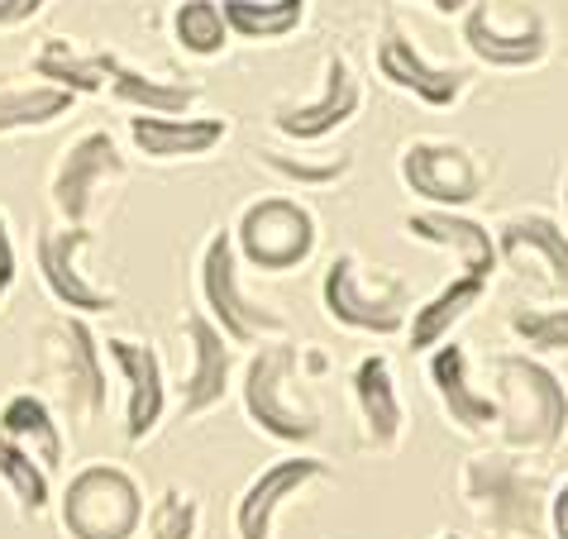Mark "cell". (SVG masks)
<instances>
[{
    "instance_id": "obj_1",
    "label": "cell",
    "mask_w": 568,
    "mask_h": 539,
    "mask_svg": "<svg viewBox=\"0 0 568 539\" xmlns=\"http://www.w3.org/2000/svg\"><path fill=\"white\" fill-rule=\"evenodd\" d=\"M497 396V430L507 454H555L568 439V387L545 358L507 348L487 363Z\"/></svg>"
},
{
    "instance_id": "obj_2",
    "label": "cell",
    "mask_w": 568,
    "mask_h": 539,
    "mask_svg": "<svg viewBox=\"0 0 568 539\" xmlns=\"http://www.w3.org/2000/svg\"><path fill=\"white\" fill-rule=\"evenodd\" d=\"M29 348H34V377L49 387L62 416L77 430L97 425L110 406V377H105V344L91 335V325L68 311L49 315L34 329Z\"/></svg>"
},
{
    "instance_id": "obj_3",
    "label": "cell",
    "mask_w": 568,
    "mask_h": 539,
    "mask_svg": "<svg viewBox=\"0 0 568 539\" xmlns=\"http://www.w3.org/2000/svg\"><path fill=\"white\" fill-rule=\"evenodd\" d=\"M302 387V344H292L287 335L258 344L240 377V406L248 425L277 444H311L321 435V406Z\"/></svg>"
},
{
    "instance_id": "obj_4",
    "label": "cell",
    "mask_w": 568,
    "mask_h": 539,
    "mask_svg": "<svg viewBox=\"0 0 568 539\" xmlns=\"http://www.w3.org/2000/svg\"><path fill=\"white\" fill-rule=\"evenodd\" d=\"M459 497L493 539H540L549 520V491L507 449L468 454L459 464Z\"/></svg>"
},
{
    "instance_id": "obj_5",
    "label": "cell",
    "mask_w": 568,
    "mask_h": 539,
    "mask_svg": "<svg viewBox=\"0 0 568 539\" xmlns=\"http://www.w3.org/2000/svg\"><path fill=\"white\" fill-rule=\"evenodd\" d=\"M58 526L68 539H139L149 526V497L130 468L87 464L62 487Z\"/></svg>"
},
{
    "instance_id": "obj_6",
    "label": "cell",
    "mask_w": 568,
    "mask_h": 539,
    "mask_svg": "<svg viewBox=\"0 0 568 539\" xmlns=\"http://www.w3.org/2000/svg\"><path fill=\"white\" fill-rule=\"evenodd\" d=\"M196 292H201V315L225 335L234 348H258L267 339H282L287 325H282L277 311H267L263 301H254L240 282V253H234V234L215 230L206 244H201L196 258Z\"/></svg>"
},
{
    "instance_id": "obj_7",
    "label": "cell",
    "mask_w": 568,
    "mask_h": 539,
    "mask_svg": "<svg viewBox=\"0 0 568 539\" xmlns=\"http://www.w3.org/2000/svg\"><path fill=\"white\" fill-rule=\"evenodd\" d=\"M321 306L339 329L354 335H397L412 321V287L397 273H368L354 253L329 258L321 277Z\"/></svg>"
},
{
    "instance_id": "obj_8",
    "label": "cell",
    "mask_w": 568,
    "mask_h": 539,
    "mask_svg": "<svg viewBox=\"0 0 568 539\" xmlns=\"http://www.w3.org/2000/svg\"><path fill=\"white\" fill-rule=\"evenodd\" d=\"M234 253L254 273H292L315 253V215L292 196H258L234 220Z\"/></svg>"
},
{
    "instance_id": "obj_9",
    "label": "cell",
    "mask_w": 568,
    "mask_h": 539,
    "mask_svg": "<svg viewBox=\"0 0 568 539\" xmlns=\"http://www.w3.org/2000/svg\"><path fill=\"white\" fill-rule=\"evenodd\" d=\"M397 172L406 192L425 201L430 211H464L487 186L478 153L459 144V139H406Z\"/></svg>"
},
{
    "instance_id": "obj_10",
    "label": "cell",
    "mask_w": 568,
    "mask_h": 539,
    "mask_svg": "<svg viewBox=\"0 0 568 539\" xmlns=\"http://www.w3.org/2000/svg\"><path fill=\"white\" fill-rule=\"evenodd\" d=\"M130 163L120 157V144L110 139L105 130H87L82 139H72L62 149L53 177H49V196H53V211L68 220V225H87L91 215V201L105 182H120Z\"/></svg>"
},
{
    "instance_id": "obj_11",
    "label": "cell",
    "mask_w": 568,
    "mask_h": 539,
    "mask_svg": "<svg viewBox=\"0 0 568 539\" xmlns=\"http://www.w3.org/2000/svg\"><path fill=\"white\" fill-rule=\"evenodd\" d=\"M329 478H335V468L315 454L273 458V464L240 491V501H234V539H273L282 506H287L292 497H302L306 487L329 482Z\"/></svg>"
},
{
    "instance_id": "obj_12",
    "label": "cell",
    "mask_w": 568,
    "mask_h": 539,
    "mask_svg": "<svg viewBox=\"0 0 568 539\" xmlns=\"http://www.w3.org/2000/svg\"><path fill=\"white\" fill-rule=\"evenodd\" d=\"M182 339H186V368L178 383V416L201 420L230 396L234 383V344L220 335L201 311L182 315Z\"/></svg>"
},
{
    "instance_id": "obj_13",
    "label": "cell",
    "mask_w": 568,
    "mask_h": 539,
    "mask_svg": "<svg viewBox=\"0 0 568 539\" xmlns=\"http://www.w3.org/2000/svg\"><path fill=\"white\" fill-rule=\"evenodd\" d=\"M91 248V230L87 225H58V230H43L34 240V263H39V277H43V292L68 315H101V311H115V292L97 287L87 273H82V253Z\"/></svg>"
},
{
    "instance_id": "obj_14",
    "label": "cell",
    "mask_w": 568,
    "mask_h": 539,
    "mask_svg": "<svg viewBox=\"0 0 568 539\" xmlns=\"http://www.w3.org/2000/svg\"><path fill=\"white\" fill-rule=\"evenodd\" d=\"M363 105V87L354 68L344 62L339 53L325 58V82L315 91L311 101H277L273 105V130L282 139H292V144H321L335 130H344Z\"/></svg>"
},
{
    "instance_id": "obj_15",
    "label": "cell",
    "mask_w": 568,
    "mask_h": 539,
    "mask_svg": "<svg viewBox=\"0 0 568 539\" xmlns=\"http://www.w3.org/2000/svg\"><path fill=\"white\" fill-rule=\"evenodd\" d=\"M373 62H377V72H383V82H392L397 91L416 96L420 105H430V110L459 105L464 91H468V72H464V68H445V62H430V58L416 49V39L406 34V29H397V24H387L383 34H377Z\"/></svg>"
},
{
    "instance_id": "obj_16",
    "label": "cell",
    "mask_w": 568,
    "mask_h": 539,
    "mask_svg": "<svg viewBox=\"0 0 568 539\" xmlns=\"http://www.w3.org/2000/svg\"><path fill=\"white\" fill-rule=\"evenodd\" d=\"M459 34L468 43V53L497 72H526V68H540L549 58V24L535 6L526 10L520 29H501L493 20V0H473V6L459 14Z\"/></svg>"
},
{
    "instance_id": "obj_17",
    "label": "cell",
    "mask_w": 568,
    "mask_h": 539,
    "mask_svg": "<svg viewBox=\"0 0 568 539\" xmlns=\"http://www.w3.org/2000/svg\"><path fill=\"white\" fill-rule=\"evenodd\" d=\"M105 358L124 383V444H144L158 435V425L168 416V377L163 363L149 344L110 335L105 339Z\"/></svg>"
},
{
    "instance_id": "obj_18",
    "label": "cell",
    "mask_w": 568,
    "mask_h": 539,
    "mask_svg": "<svg viewBox=\"0 0 568 539\" xmlns=\"http://www.w3.org/2000/svg\"><path fill=\"white\" fill-rule=\"evenodd\" d=\"M430 373V387H435V401L445 410V420L454 425L459 435H487L497 430L501 410H497V396L483 391L473 383V363H468V348L459 339H445L425 363Z\"/></svg>"
},
{
    "instance_id": "obj_19",
    "label": "cell",
    "mask_w": 568,
    "mask_h": 539,
    "mask_svg": "<svg viewBox=\"0 0 568 539\" xmlns=\"http://www.w3.org/2000/svg\"><path fill=\"white\" fill-rule=\"evenodd\" d=\"M354 406L363 425V449L373 454H397L406 439V406L397 391V373H392L387 354H363L354 363Z\"/></svg>"
},
{
    "instance_id": "obj_20",
    "label": "cell",
    "mask_w": 568,
    "mask_h": 539,
    "mask_svg": "<svg viewBox=\"0 0 568 539\" xmlns=\"http://www.w3.org/2000/svg\"><path fill=\"white\" fill-rule=\"evenodd\" d=\"M406 234L425 248L449 253L459 273H478V277L493 282L497 267H501L497 234L487 225H478L473 215H464V211H430V205H420V211L406 215Z\"/></svg>"
},
{
    "instance_id": "obj_21",
    "label": "cell",
    "mask_w": 568,
    "mask_h": 539,
    "mask_svg": "<svg viewBox=\"0 0 568 539\" xmlns=\"http://www.w3.org/2000/svg\"><path fill=\"white\" fill-rule=\"evenodd\" d=\"M501 263H535L549 282V292L568 301V230L545 211H516L497 225Z\"/></svg>"
},
{
    "instance_id": "obj_22",
    "label": "cell",
    "mask_w": 568,
    "mask_h": 539,
    "mask_svg": "<svg viewBox=\"0 0 568 539\" xmlns=\"http://www.w3.org/2000/svg\"><path fill=\"white\" fill-rule=\"evenodd\" d=\"M230 139V120L220 115H134L130 144L153 163H182V157H206Z\"/></svg>"
},
{
    "instance_id": "obj_23",
    "label": "cell",
    "mask_w": 568,
    "mask_h": 539,
    "mask_svg": "<svg viewBox=\"0 0 568 539\" xmlns=\"http://www.w3.org/2000/svg\"><path fill=\"white\" fill-rule=\"evenodd\" d=\"M97 68H101V82L110 87V96L124 101L134 115H186L201 96V87L178 82V77H149L120 53H97Z\"/></svg>"
},
{
    "instance_id": "obj_24",
    "label": "cell",
    "mask_w": 568,
    "mask_h": 539,
    "mask_svg": "<svg viewBox=\"0 0 568 539\" xmlns=\"http://www.w3.org/2000/svg\"><path fill=\"white\" fill-rule=\"evenodd\" d=\"M487 292H493V282H487V277L454 273L445 287H439L435 296H425L420 306L412 311V321H406V344H412L416 354H435V348L454 335V325L468 321V311L483 306Z\"/></svg>"
},
{
    "instance_id": "obj_25",
    "label": "cell",
    "mask_w": 568,
    "mask_h": 539,
    "mask_svg": "<svg viewBox=\"0 0 568 539\" xmlns=\"http://www.w3.org/2000/svg\"><path fill=\"white\" fill-rule=\"evenodd\" d=\"M0 435L14 439L20 449H29L49 472L68 464V435H62V425H58L53 401L39 391H14L10 401L0 406Z\"/></svg>"
},
{
    "instance_id": "obj_26",
    "label": "cell",
    "mask_w": 568,
    "mask_h": 539,
    "mask_svg": "<svg viewBox=\"0 0 568 539\" xmlns=\"http://www.w3.org/2000/svg\"><path fill=\"white\" fill-rule=\"evenodd\" d=\"M220 10H225V24L234 39L277 43V39H292L306 24L311 0H220Z\"/></svg>"
},
{
    "instance_id": "obj_27",
    "label": "cell",
    "mask_w": 568,
    "mask_h": 539,
    "mask_svg": "<svg viewBox=\"0 0 568 539\" xmlns=\"http://www.w3.org/2000/svg\"><path fill=\"white\" fill-rule=\"evenodd\" d=\"M0 487L10 491L14 516L20 520H39L53 506V478L29 449H20L14 439L0 435Z\"/></svg>"
},
{
    "instance_id": "obj_28",
    "label": "cell",
    "mask_w": 568,
    "mask_h": 539,
    "mask_svg": "<svg viewBox=\"0 0 568 539\" xmlns=\"http://www.w3.org/2000/svg\"><path fill=\"white\" fill-rule=\"evenodd\" d=\"M29 72H34L43 87L68 91V96H97V91H105L97 53H77L68 39H43L34 58H29Z\"/></svg>"
},
{
    "instance_id": "obj_29",
    "label": "cell",
    "mask_w": 568,
    "mask_h": 539,
    "mask_svg": "<svg viewBox=\"0 0 568 539\" xmlns=\"http://www.w3.org/2000/svg\"><path fill=\"white\" fill-rule=\"evenodd\" d=\"M77 96L58 87H14L10 77H0V134H20V130H43V124L62 120L72 110Z\"/></svg>"
},
{
    "instance_id": "obj_30",
    "label": "cell",
    "mask_w": 568,
    "mask_h": 539,
    "mask_svg": "<svg viewBox=\"0 0 568 539\" xmlns=\"http://www.w3.org/2000/svg\"><path fill=\"white\" fill-rule=\"evenodd\" d=\"M172 39H178L182 53L192 58H220L230 49V24H225V10L220 0H182L172 10Z\"/></svg>"
},
{
    "instance_id": "obj_31",
    "label": "cell",
    "mask_w": 568,
    "mask_h": 539,
    "mask_svg": "<svg viewBox=\"0 0 568 539\" xmlns=\"http://www.w3.org/2000/svg\"><path fill=\"white\" fill-rule=\"evenodd\" d=\"M507 329H511V339L535 358L568 354V301H555V306H516Z\"/></svg>"
},
{
    "instance_id": "obj_32",
    "label": "cell",
    "mask_w": 568,
    "mask_h": 539,
    "mask_svg": "<svg viewBox=\"0 0 568 539\" xmlns=\"http://www.w3.org/2000/svg\"><path fill=\"white\" fill-rule=\"evenodd\" d=\"M258 163L267 172H277L282 182L302 186V192H325V186H335L349 177L354 157H292V153H277V149H263Z\"/></svg>"
},
{
    "instance_id": "obj_33",
    "label": "cell",
    "mask_w": 568,
    "mask_h": 539,
    "mask_svg": "<svg viewBox=\"0 0 568 539\" xmlns=\"http://www.w3.org/2000/svg\"><path fill=\"white\" fill-rule=\"evenodd\" d=\"M149 539H196L201 535V506L178 487H163L149 506Z\"/></svg>"
},
{
    "instance_id": "obj_34",
    "label": "cell",
    "mask_w": 568,
    "mask_h": 539,
    "mask_svg": "<svg viewBox=\"0 0 568 539\" xmlns=\"http://www.w3.org/2000/svg\"><path fill=\"white\" fill-rule=\"evenodd\" d=\"M49 0H0V29H20L29 24L34 14H43Z\"/></svg>"
},
{
    "instance_id": "obj_35",
    "label": "cell",
    "mask_w": 568,
    "mask_h": 539,
    "mask_svg": "<svg viewBox=\"0 0 568 539\" xmlns=\"http://www.w3.org/2000/svg\"><path fill=\"white\" fill-rule=\"evenodd\" d=\"M549 539H568V478L549 491V520H545Z\"/></svg>"
},
{
    "instance_id": "obj_36",
    "label": "cell",
    "mask_w": 568,
    "mask_h": 539,
    "mask_svg": "<svg viewBox=\"0 0 568 539\" xmlns=\"http://www.w3.org/2000/svg\"><path fill=\"white\" fill-rule=\"evenodd\" d=\"M14 273H20V258H14L10 225H6V215H0V301H6V292L14 287Z\"/></svg>"
},
{
    "instance_id": "obj_37",
    "label": "cell",
    "mask_w": 568,
    "mask_h": 539,
    "mask_svg": "<svg viewBox=\"0 0 568 539\" xmlns=\"http://www.w3.org/2000/svg\"><path fill=\"white\" fill-rule=\"evenodd\" d=\"M430 6H435V14H464L473 0H430Z\"/></svg>"
},
{
    "instance_id": "obj_38",
    "label": "cell",
    "mask_w": 568,
    "mask_h": 539,
    "mask_svg": "<svg viewBox=\"0 0 568 539\" xmlns=\"http://www.w3.org/2000/svg\"><path fill=\"white\" fill-rule=\"evenodd\" d=\"M559 196H564V211H568V172H564V192Z\"/></svg>"
},
{
    "instance_id": "obj_39",
    "label": "cell",
    "mask_w": 568,
    "mask_h": 539,
    "mask_svg": "<svg viewBox=\"0 0 568 539\" xmlns=\"http://www.w3.org/2000/svg\"><path fill=\"white\" fill-rule=\"evenodd\" d=\"M435 539H464V535H454V530H445V535H435Z\"/></svg>"
},
{
    "instance_id": "obj_40",
    "label": "cell",
    "mask_w": 568,
    "mask_h": 539,
    "mask_svg": "<svg viewBox=\"0 0 568 539\" xmlns=\"http://www.w3.org/2000/svg\"><path fill=\"white\" fill-rule=\"evenodd\" d=\"M507 6H516V0H507Z\"/></svg>"
}]
</instances>
